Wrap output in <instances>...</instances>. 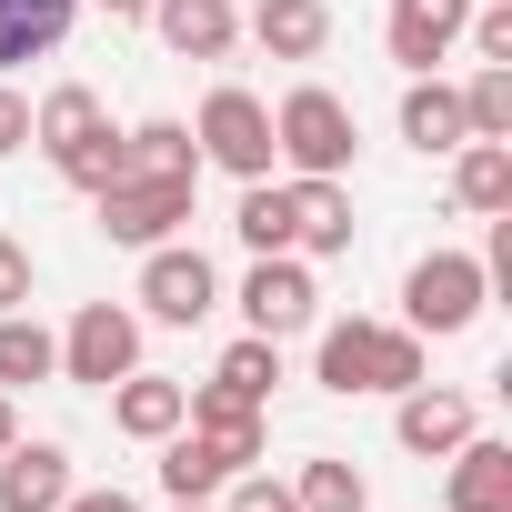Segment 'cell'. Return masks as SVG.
Wrapping results in <instances>:
<instances>
[{"label": "cell", "instance_id": "1", "mask_svg": "<svg viewBox=\"0 0 512 512\" xmlns=\"http://www.w3.org/2000/svg\"><path fill=\"white\" fill-rule=\"evenodd\" d=\"M312 382L342 392V402H352V392H412V382H432V352H422L412 322H322Z\"/></svg>", "mask_w": 512, "mask_h": 512}, {"label": "cell", "instance_id": "2", "mask_svg": "<svg viewBox=\"0 0 512 512\" xmlns=\"http://www.w3.org/2000/svg\"><path fill=\"white\" fill-rule=\"evenodd\" d=\"M352 151H362V131H352V101H342V91H322V81L282 91V111H272V161H282L292 181H342Z\"/></svg>", "mask_w": 512, "mask_h": 512}, {"label": "cell", "instance_id": "3", "mask_svg": "<svg viewBox=\"0 0 512 512\" xmlns=\"http://www.w3.org/2000/svg\"><path fill=\"white\" fill-rule=\"evenodd\" d=\"M492 312V282H482V251H422V262L402 272V322L422 342H452Z\"/></svg>", "mask_w": 512, "mask_h": 512}, {"label": "cell", "instance_id": "4", "mask_svg": "<svg viewBox=\"0 0 512 512\" xmlns=\"http://www.w3.org/2000/svg\"><path fill=\"white\" fill-rule=\"evenodd\" d=\"M191 141H201V161H211V171H231V181H272V101H262V91L221 81V91L201 101Z\"/></svg>", "mask_w": 512, "mask_h": 512}, {"label": "cell", "instance_id": "5", "mask_svg": "<svg viewBox=\"0 0 512 512\" xmlns=\"http://www.w3.org/2000/svg\"><path fill=\"white\" fill-rule=\"evenodd\" d=\"M191 191H201V181H141V171H121V181L91 191V221H101V241L151 251V241H171V231L191 221Z\"/></svg>", "mask_w": 512, "mask_h": 512}, {"label": "cell", "instance_id": "6", "mask_svg": "<svg viewBox=\"0 0 512 512\" xmlns=\"http://www.w3.org/2000/svg\"><path fill=\"white\" fill-rule=\"evenodd\" d=\"M241 322L262 332V342H292L322 322V292H312V262L302 251H251V272H241Z\"/></svg>", "mask_w": 512, "mask_h": 512}, {"label": "cell", "instance_id": "7", "mask_svg": "<svg viewBox=\"0 0 512 512\" xmlns=\"http://www.w3.org/2000/svg\"><path fill=\"white\" fill-rule=\"evenodd\" d=\"M121 372H141V312H121V302H81L71 332H61V382L111 392Z\"/></svg>", "mask_w": 512, "mask_h": 512}, {"label": "cell", "instance_id": "8", "mask_svg": "<svg viewBox=\"0 0 512 512\" xmlns=\"http://www.w3.org/2000/svg\"><path fill=\"white\" fill-rule=\"evenodd\" d=\"M151 322H201V312H221V272H211V251H191V241H151L141 251V292H131Z\"/></svg>", "mask_w": 512, "mask_h": 512}, {"label": "cell", "instance_id": "9", "mask_svg": "<svg viewBox=\"0 0 512 512\" xmlns=\"http://www.w3.org/2000/svg\"><path fill=\"white\" fill-rule=\"evenodd\" d=\"M462 21H472V0H392L382 41H392V61H402V71H432V61H452Z\"/></svg>", "mask_w": 512, "mask_h": 512}, {"label": "cell", "instance_id": "10", "mask_svg": "<svg viewBox=\"0 0 512 512\" xmlns=\"http://www.w3.org/2000/svg\"><path fill=\"white\" fill-rule=\"evenodd\" d=\"M392 402H402V412H392L402 452L442 462V452H462V442H472V402H462V392H432V382H412V392H392Z\"/></svg>", "mask_w": 512, "mask_h": 512}, {"label": "cell", "instance_id": "11", "mask_svg": "<svg viewBox=\"0 0 512 512\" xmlns=\"http://www.w3.org/2000/svg\"><path fill=\"white\" fill-rule=\"evenodd\" d=\"M452 472H442V512H512V442H462V452H442Z\"/></svg>", "mask_w": 512, "mask_h": 512}, {"label": "cell", "instance_id": "12", "mask_svg": "<svg viewBox=\"0 0 512 512\" xmlns=\"http://www.w3.org/2000/svg\"><path fill=\"white\" fill-rule=\"evenodd\" d=\"M151 31L171 41V61H231L241 11L231 0H151Z\"/></svg>", "mask_w": 512, "mask_h": 512}, {"label": "cell", "instance_id": "13", "mask_svg": "<svg viewBox=\"0 0 512 512\" xmlns=\"http://www.w3.org/2000/svg\"><path fill=\"white\" fill-rule=\"evenodd\" d=\"M71 502V452L61 442H11L0 452V512H61Z\"/></svg>", "mask_w": 512, "mask_h": 512}, {"label": "cell", "instance_id": "14", "mask_svg": "<svg viewBox=\"0 0 512 512\" xmlns=\"http://www.w3.org/2000/svg\"><path fill=\"white\" fill-rule=\"evenodd\" d=\"M251 41H262V61H322L332 41V0H251Z\"/></svg>", "mask_w": 512, "mask_h": 512}, {"label": "cell", "instance_id": "15", "mask_svg": "<svg viewBox=\"0 0 512 512\" xmlns=\"http://www.w3.org/2000/svg\"><path fill=\"white\" fill-rule=\"evenodd\" d=\"M81 21V0H0V81H11L21 61H51Z\"/></svg>", "mask_w": 512, "mask_h": 512}, {"label": "cell", "instance_id": "16", "mask_svg": "<svg viewBox=\"0 0 512 512\" xmlns=\"http://www.w3.org/2000/svg\"><path fill=\"white\" fill-rule=\"evenodd\" d=\"M101 131H111V111H101V91H81V81H61V91L31 111V141H41V161H51V171H61L71 151H91Z\"/></svg>", "mask_w": 512, "mask_h": 512}, {"label": "cell", "instance_id": "17", "mask_svg": "<svg viewBox=\"0 0 512 512\" xmlns=\"http://www.w3.org/2000/svg\"><path fill=\"white\" fill-rule=\"evenodd\" d=\"M402 141L422 151V161H452L472 131H462V91L452 81H432V71H412V91H402Z\"/></svg>", "mask_w": 512, "mask_h": 512}, {"label": "cell", "instance_id": "18", "mask_svg": "<svg viewBox=\"0 0 512 512\" xmlns=\"http://www.w3.org/2000/svg\"><path fill=\"white\" fill-rule=\"evenodd\" d=\"M282 191H292V251H312V262L352 251V191L342 181H282Z\"/></svg>", "mask_w": 512, "mask_h": 512}, {"label": "cell", "instance_id": "19", "mask_svg": "<svg viewBox=\"0 0 512 512\" xmlns=\"http://www.w3.org/2000/svg\"><path fill=\"white\" fill-rule=\"evenodd\" d=\"M121 171H141V181H201L191 121H141V131H121Z\"/></svg>", "mask_w": 512, "mask_h": 512}, {"label": "cell", "instance_id": "20", "mask_svg": "<svg viewBox=\"0 0 512 512\" xmlns=\"http://www.w3.org/2000/svg\"><path fill=\"white\" fill-rule=\"evenodd\" d=\"M452 201L462 211H512V141H462L452 151Z\"/></svg>", "mask_w": 512, "mask_h": 512}, {"label": "cell", "instance_id": "21", "mask_svg": "<svg viewBox=\"0 0 512 512\" xmlns=\"http://www.w3.org/2000/svg\"><path fill=\"white\" fill-rule=\"evenodd\" d=\"M111 422H121L131 442L181 432V382H161V372H121V382H111Z\"/></svg>", "mask_w": 512, "mask_h": 512}, {"label": "cell", "instance_id": "22", "mask_svg": "<svg viewBox=\"0 0 512 512\" xmlns=\"http://www.w3.org/2000/svg\"><path fill=\"white\" fill-rule=\"evenodd\" d=\"M221 482H231V462H221L191 422H181V432H161V492H171V502H211Z\"/></svg>", "mask_w": 512, "mask_h": 512}, {"label": "cell", "instance_id": "23", "mask_svg": "<svg viewBox=\"0 0 512 512\" xmlns=\"http://www.w3.org/2000/svg\"><path fill=\"white\" fill-rule=\"evenodd\" d=\"M51 372H61V332H41L31 312H0V392L51 382Z\"/></svg>", "mask_w": 512, "mask_h": 512}, {"label": "cell", "instance_id": "24", "mask_svg": "<svg viewBox=\"0 0 512 512\" xmlns=\"http://www.w3.org/2000/svg\"><path fill=\"white\" fill-rule=\"evenodd\" d=\"M231 231H241V251H292V191L282 181H241Z\"/></svg>", "mask_w": 512, "mask_h": 512}, {"label": "cell", "instance_id": "25", "mask_svg": "<svg viewBox=\"0 0 512 512\" xmlns=\"http://www.w3.org/2000/svg\"><path fill=\"white\" fill-rule=\"evenodd\" d=\"M292 502H302V512H372V482H362L342 452H322V462H302Z\"/></svg>", "mask_w": 512, "mask_h": 512}, {"label": "cell", "instance_id": "26", "mask_svg": "<svg viewBox=\"0 0 512 512\" xmlns=\"http://www.w3.org/2000/svg\"><path fill=\"white\" fill-rule=\"evenodd\" d=\"M462 131H472V141H512V71H502V61H482V71L462 81Z\"/></svg>", "mask_w": 512, "mask_h": 512}, {"label": "cell", "instance_id": "27", "mask_svg": "<svg viewBox=\"0 0 512 512\" xmlns=\"http://www.w3.org/2000/svg\"><path fill=\"white\" fill-rule=\"evenodd\" d=\"M221 392H241V402H272V382H282V342H262V332H241L231 352H221V372H211Z\"/></svg>", "mask_w": 512, "mask_h": 512}, {"label": "cell", "instance_id": "28", "mask_svg": "<svg viewBox=\"0 0 512 512\" xmlns=\"http://www.w3.org/2000/svg\"><path fill=\"white\" fill-rule=\"evenodd\" d=\"M221 512H302V502H292V482H272V472H231V482H221Z\"/></svg>", "mask_w": 512, "mask_h": 512}, {"label": "cell", "instance_id": "29", "mask_svg": "<svg viewBox=\"0 0 512 512\" xmlns=\"http://www.w3.org/2000/svg\"><path fill=\"white\" fill-rule=\"evenodd\" d=\"M61 181H71V191H101V181H121V131H101L91 151H71V161H61Z\"/></svg>", "mask_w": 512, "mask_h": 512}, {"label": "cell", "instance_id": "30", "mask_svg": "<svg viewBox=\"0 0 512 512\" xmlns=\"http://www.w3.org/2000/svg\"><path fill=\"white\" fill-rule=\"evenodd\" d=\"M21 302H31V241L0 231V312H21Z\"/></svg>", "mask_w": 512, "mask_h": 512}, {"label": "cell", "instance_id": "31", "mask_svg": "<svg viewBox=\"0 0 512 512\" xmlns=\"http://www.w3.org/2000/svg\"><path fill=\"white\" fill-rule=\"evenodd\" d=\"M0 151H31V101L0 81Z\"/></svg>", "mask_w": 512, "mask_h": 512}, {"label": "cell", "instance_id": "32", "mask_svg": "<svg viewBox=\"0 0 512 512\" xmlns=\"http://www.w3.org/2000/svg\"><path fill=\"white\" fill-rule=\"evenodd\" d=\"M61 512H141V502H131L121 482H101V492H81V482H71V502H61Z\"/></svg>", "mask_w": 512, "mask_h": 512}, {"label": "cell", "instance_id": "33", "mask_svg": "<svg viewBox=\"0 0 512 512\" xmlns=\"http://www.w3.org/2000/svg\"><path fill=\"white\" fill-rule=\"evenodd\" d=\"M91 11H111V21H151V0H91Z\"/></svg>", "mask_w": 512, "mask_h": 512}, {"label": "cell", "instance_id": "34", "mask_svg": "<svg viewBox=\"0 0 512 512\" xmlns=\"http://www.w3.org/2000/svg\"><path fill=\"white\" fill-rule=\"evenodd\" d=\"M11 442H21V402H11V392H0V452H11Z\"/></svg>", "mask_w": 512, "mask_h": 512}, {"label": "cell", "instance_id": "35", "mask_svg": "<svg viewBox=\"0 0 512 512\" xmlns=\"http://www.w3.org/2000/svg\"><path fill=\"white\" fill-rule=\"evenodd\" d=\"M171 512H221V502H171Z\"/></svg>", "mask_w": 512, "mask_h": 512}, {"label": "cell", "instance_id": "36", "mask_svg": "<svg viewBox=\"0 0 512 512\" xmlns=\"http://www.w3.org/2000/svg\"><path fill=\"white\" fill-rule=\"evenodd\" d=\"M231 11H251V0H231Z\"/></svg>", "mask_w": 512, "mask_h": 512}]
</instances>
